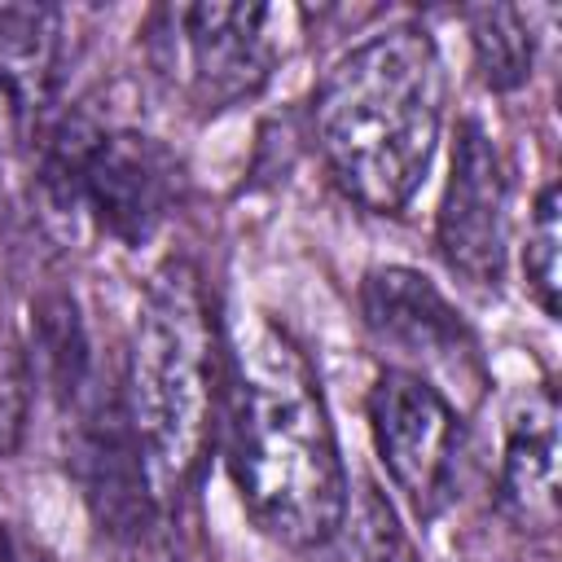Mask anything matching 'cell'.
I'll list each match as a JSON object with an SVG mask.
<instances>
[{
  "instance_id": "cell-1",
  "label": "cell",
  "mask_w": 562,
  "mask_h": 562,
  "mask_svg": "<svg viewBox=\"0 0 562 562\" xmlns=\"http://www.w3.org/2000/svg\"><path fill=\"white\" fill-rule=\"evenodd\" d=\"M224 465L250 522L285 549H316L347 509V470L303 347L255 325L224 369Z\"/></svg>"
},
{
  "instance_id": "cell-2",
  "label": "cell",
  "mask_w": 562,
  "mask_h": 562,
  "mask_svg": "<svg viewBox=\"0 0 562 562\" xmlns=\"http://www.w3.org/2000/svg\"><path fill=\"white\" fill-rule=\"evenodd\" d=\"M312 119L334 184L364 211H404L426 180L443 127L435 40L413 22L369 35L329 66Z\"/></svg>"
},
{
  "instance_id": "cell-3",
  "label": "cell",
  "mask_w": 562,
  "mask_h": 562,
  "mask_svg": "<svg viewBox=\"0 0 562 562\" xmlns=\"http://www.w3.org/2000/svg\"><path fill=\"white\" fill-rule=\"evenodd\" d=\"M224 342L202 272L189 259L162 263L136 307L123 356V417L162 509L198 479L224 404Z\"/></svg>"
},
{
  "instance_id": "cell-4",
  "label": "cell",
  "mask_w": 562,
  "mask_h": 562,
  "mask_svg": "<svg viewBox=\"0 0 562 562\" xmlns=\"http://www.w3.org/2000/svg\"><path fill=\"white\" fill-rule=\"evenodd\" d=\"M40 189L61 220L119 246H145L176 211L180 167L162 140L136 127L66 114L44 136Z\"/></svg>"
},
{
  "instance_id": "cell-5",
  "label": "cell",
  "mask_w": 562,
  "mask_h": 562,
  "mask_svg": "<svg viewBox=\"0 0 562 562\" xmlns=\"http://www.w3.org/2000/svg\"><path fill=\"white\" fill-rule=\"evenodd\" d=\"M299 22L303 13L285 4H158L140 26V48L180 105L215 114L272 79Z\"/></svg>"
},
{
  "instance_id": "cell-6",
  "label": "cell",
  "mask_w": 562,
  "mask_h": 562,
  "mask_svg": "<svg viewBox=\"0 0 562 562\" xmlns=\"http://www.w3.org/2000/svg\"><path fill=\"white\" fill-rule=\"evenodd\" d=\"M364 408L391 483L400 487V496L413 505L417 518H435L457 492L461 452H465V435L452 400L426 378H413L404 369H382L369 386Z\"/></svg>"
},
{
  "instance_id": "cell-7",
  "label": "cell",
  "mask_w": 562,
  "mask_h": 562,
  "mask_svg": "<svg viewBox=\"0 0 562 562\" xmlns=\"http://www.w3.org/2000/svg\"><path fill=\"white\" fill-rule=\"evenodd\" d=\"M360 321L369 338L391 356L386 369H404L413 378L439 382H483V356L474 329L443 299V290L413 268H373L360 281ZM443 391V386H439Z\"/></svg>"
},
{
  "instance_id": "cell-8",
  "label": "cell",
  "mask_w": 562,
  "mask_h": 562,
  "mask_svg": "<svg viewBox=\"0 0 562 562\" xmlns=\"http://www.w3.org/2000/svg\"><path fill=\"white\" fill-rule=\"evenodd\" d=\"M66 413H70V470H75L92 527L123 549L149 544L167 509L158 505L145 461L136 452L119 386L101 391L97 382Z\"/></svg>"
},
{
  "instance_id": "cell-9",
  "label": "cell",
  "mask_w": 562,
  "mask_h": 562,
  "mask_svg": "<svg viewBox=\"0 0 562 562\" xmlns=\"http://www.w3.org/2000/svg\"><path fill=\"white\" fill-rule=\"evenodd\" d=\"M509 211V180L492 132L479 119L457 127L452 171L439 202L435 241L439 255L457 277L470 285H496L505 268V215Z\"/></svg>"
},
{
  "instance_id": "cell-10",
  "label": "cell",
  "mask_w": 562,
  "mask_h": 562,
  "mask_svg": "<svg viewBox=\"0 0 562 562\" xmlns=\"http://www.w3.org/2000/svg\"><path fill=\"white\" fill-rule=\"evenodd\" d=\"M501 509L522 531L558 522V400L549 386L527 391L505 422L501 448Z\"/></svg>"
},
{
  "instance_id": "cell-11",
  "label": "cell",
  "mask_w": 562,
  "mask_h": 562,
  "mask_svg": "<svg viewBox=\"0 0 562 562\" xmlns=\"http://www.w3.org/2000/svg\"><path fill=\"white\" fill-rule=\"evenodd\" d=\"M61 22L44 4H0V88L18 114H35L57 79Z\"/></svg>"
},
{
  "instance_id": "cell-12",
  "label": "cell",
  "mask_w": 562,
  "mask_h": 562,
  "mask_svg": "<svg viewBox=\"0 0 562 562\" xmlns=\"http://www.w3.org/2000/svg\"><path fill=\"white\" fill-rule=\"evenodd\" d=\"M470 44H474V61L492 88L509 92L531 75V31L518 9H474Z\"/></svg>"
},
{
  "instance_id": "cell-13",
  "label": "cell",
  "mask_w": 562,
  "mask_h": 562,
  "mask_svg": "<svg viewBox=\"0 0 562 562\" xmlns=\"http://www.w3.org/2000/svg\"><path fill=\"white\" fill-rule=\"evenodd\" d=\"M558 215H562V198H558V184H544L536 206H531V224H527V250H522V272H527V285L536 294V303L544 307V316H558V250H562V228H558Z\"/></svg>"
},
{
  "instance_id": "cell-14",
  "label": "cell",
  "mask_w": 562,
  "mask_h": 562,
  "mask_svg": "<svg viewBox=\"0 0 562 562\" xmlns=\"http://www.w3.org/2000/svg\"><path fill=\"white\" fill-rule=\"evenodd\" d=\"M31 351L18 338V329L0 316V457L22 443L26 408H31Z\"/></svg>"
},
{
  "instance_id": "cell-15",
  "label": "cell",
  "mask_w": 562,
  "mask_h": 562,
  "mask_svg": "<svg viewBox=\"0 0 562 562\" xmlns=\"http://www.w3.org/2000/svg\"><path fill=\"white\" fill-rule=\"evenodd\" d=\"M0 562H18V553H13V540H9V531H4V518H0Z\"/></svg>"
},
{
  "instance_id": "cell-16",
  "label": "cell",
  "mask_w": 562,
  "mask_h": 562,
  "mask_svg": "<svg viewBox=\"0 0 562 562\" xmlns=\"http://www.w3.org/2000/svg\"><path fill=\"white\" fill-rule=\"evenodd\" d=\"M35 562H44V558H35Z\"/></svg>"
}]
</instances>
